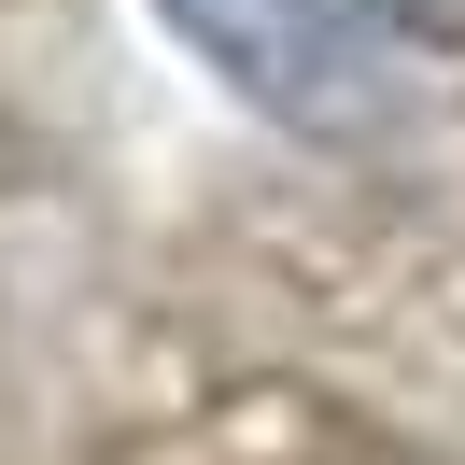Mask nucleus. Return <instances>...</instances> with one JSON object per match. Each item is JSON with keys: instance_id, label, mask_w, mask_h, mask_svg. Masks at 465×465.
<instances>
[{"instance_id": "2", "label": "nucleus", "mask_w": 465, "mask_h": 465, "mask_svg": "<svg viewBox=\"0 0 465 465\" xmlns=\"http://www.w3.org/2000/svg\"><path fill=\"white\" fill-rule=\"evenodd\" d=\"M367 15H395V29H465V0H367Z\"/></svg>"}, {"instance_id": "1", "label": "nucleus", "mask_w": 465, "mask_h": 465, "mask_svg": "<svg viewBox=\"0 0 465 465\" xmlns=\"http://www.w3.org/2000/svg\"><path fill=\"white\" fill-rule=\"evenodd\" d=\"M155 15H170L254 114H296V127H352L367 114V43H352L339 0H155Z\"/></svg>"}]
</instances>
